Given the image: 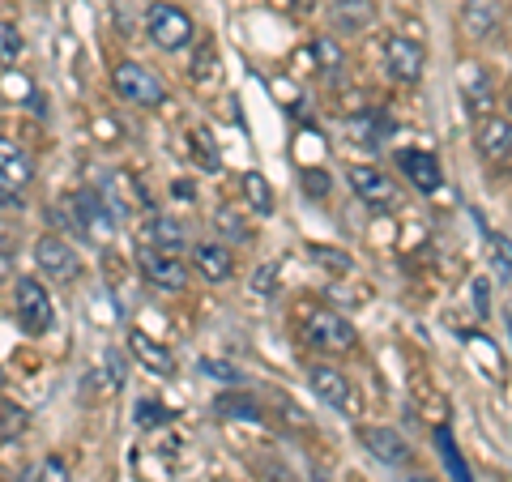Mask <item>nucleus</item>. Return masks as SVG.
I'll use <instances>...</instances> for the list:
<instances>
[{
    "mask_svg": "<svg viewBox=\"0 0 512 482\" xmlns=\"http://www.w3.org/2000/svg\"><path fill=\"white\" fill-rule=\"evenodd\" d=\"M303 342L316 346V350H329V355H346V350H355L359 333L342 312L312 308L308 316H303Z\"/></svg>",
    "mask_w": 512,
    "mask_h": 482,
    "instance_id": "1",
    "label": "nucleus"
},
{
    "mask_svg": "<svg viewBox=\"0 0 512 482\" xmlns=\"http://www.w3.org/2000/svg\"><path fill=\"white\" fill-rule=\"evenodd\" d=\"M146 39L158 52H184L197 39V26L180 5H150L146 9Z\"/></svg>",
    "mask_w": 512,
    "mask_h": 482,
    "instance_id": "2",
    "label": "nucleus"
},
{
    "mask_svg": "<svg viewBox=\"0 0 512 482\" xmlns=\"http://www.w3.org/2000/svg\"><path fill=\"white\" fill-rule=\"evenodd\" d=\"M13 312H18V325L30 333V337H43L47 329L56 325V308H52V295H47V286L39 278H18L13 286Z\"/></svg>",
    "mask_w": 512,
    "mask_h": 482,
    "instance_id": "3",
    "label": "nucleus"
},
{
    "mask_svg": "<svg viewBox=\"0 0 512 482\" xmlns=\"http://www.w3.org/2000/svg\"><path fill=\"white\" fill-rule=\"evenodd\" d=\"M64 210L73 218V231H82L86 239H94V244H107V239L116 235V214H111V205L94 188L73 192V197L64 201Z\"/></svg>",
    "mask_w": 512,
    "mask_h": 482,
    "instance_id": "4",
    "label": "nucleus"
},
{
    "mask_svg": "<svg viewBox=\"0 0 512 482\" xmlns=\"http://www.w3.org/2000/svg\"><path fill=\"white\" fill-rule=\"evenodd\" d=\"M111 86L120 90L124 103H137V107H163L167 103V86L163 77H154V69L137 60H120L116 73H111Z\"/></svg>",
    "mask_w": 512,
    "mask_h": 482,
    "instance_id": "5",
    "label": "nucleus"
},
{
    "mask_svg": "<svg viewBox=\"0 0 512 482\" xmlns=\"http://www.w3.org/2000/svg\"><path fill=\"white\" fill-rule=\"evenodd\" d=\"M35 265L52 282H77L82 278V256H77V248L69 244V239H60V235H43L39 239L35 244Z\"/></svg>",
    "mask_w": 512,
    "mask_h": 482,
    "instance_id": "6",
    "label": "nucleus"
},
{
    "mask_svg": "<svg viewBox=\"0 0 512 482\" xmlns=\"http://www.w3.org/2000/svg\"><path fill=\"white\" fill-rule=\"evenodd\" d=\"M346 180H350V188H355V197H359L363 205H372L376 214L397 210V188H393V180H389V175H384L380 167L355 163V167L346 171Z\"/></svg>",
    "mask_w": 512,
    "mask_h": 482,
    "instance_id": "7",
    "label": "nucleus"
},
{
    "mask_svg": "<svg viewBox=\"0 0 512 482\" xmlns=\"http://www.w3.org/2000/svg\"><path fill=\"white\" fill-rule=\"evenodd\" d=\"M474 146H478V154H483V163L504 167L508 158H512V120L508 116H495V111L478 116L474 120Z\"/></svg>",
    "mask_w": 512,
    "mask_h": 482,
    "instance_id": "8",
    "label": "nucleus"
},
{
    "mask_svg": "<svg viewBox=\"0 0 512 482\" xmlns=\"http://www.w3.org/2000/svg\"><path fill=\"white\" fill-rule=\"evenodd\" d=\"M137 269L146 273V282H154L158 291H184L188 286V265L175 252H158V248H137Z\"/></svg>",
    "mask_w": 512,
    "mask_h": 482,
    "instance_id": "9",
    "label": "nucleus"
},
{
    "mask_svg": "<svg viewBox=\"0 0 512 482\" xmlns=\"http://www.w3.org/2000/svg\"><path fill=\"white\" fill-rule=\"evenodd\" d=\"M308 384H312V393L325 401L329 410L355 414V389H350V376L346 372H338V367H329V363H312L308 367Z\"/></svg>",
    "mask_w": 512,
    "mask_h": 482,
    "instance_id": "10",
    "label": "nucleus"
},
{
    "mask_svg": "<svg viewBox=\"0 0 512 482\" xmlns=\"http://www.w3.org/2000/svg\"><path fill=\"white\" fill-rule=\"evenodd\" d=\"M384 64H389V77H393V82L414 86V82L423 77V69H427V52H423V43H419V39L393 35L389 47H384Z\"/></svg>",
    "mask_w": 512,
    "mask_h": 482,
    "instance_id": "11",
    "label": "nucleus"
},
{
    "mask_svg": "<svg viewBox=\"0 0 512 482\" xmlns=\"http://www.w3.org/2000/svg\"><path fill=\"white\" fill-rule=\"evenodd\" d=\"M355 436H359V444H363L380 465H406V461H410V444H406L402 431L380 427V423H363Z\"/></svg>",
    "mask_w": 512,
    "mask_h": 482,
    "instance_id": "12",
    "label": "nucleus"
},
{
    "mask_svg": "<svg viewBox=\"0 0 512 482\" xmlns=\"http://www.w3.org/2000/svg\"><path fill=\"white\" fill-rule=\"evenodd\" d=\"M397 171H402L406 180L423 192V197L440 192V184H444L440 158H436V154H427V150H397Z\"/></svg>",
    "mask_w": 512,
    "mask_h": 482,
    "instance_id": "13",
    "label": "nucleus"
},
{
    "mask_svg": "<svg viewBox=\"0 0 512 482\" xmlns=\"http://www.w3.org/2000/svg\"><path fill=\"white\" fill-rule=\"evenodd\" d=\"M376 22V0H329V26L338 35H363Z\"/></svg>",
    "mask_w": 512,
    "mask_h": 482,
    "instance_id": "14",
    "label": "nucleus"
},
{
    "mask_svg": "<svg viewBox=\"0 0 512 482\" xmlns=\"http://www.w3.org/2000/svg\"><path fill=\"white\" fill-rule=\"evenodd\" d=\"M192 269H197L205 282H227L235 273V256L222 248L218 239H201V244H192Z\"/></svg>",
    "mask_w": 512,
    "mask_h": 482,
    "instance_id": "15",
    "label": "nucleus"
},
{
    "mask_svg": "<svg viewBox=\"0 0 512 482\" xmlns=\"http://www.w3.org/2000/svg\"><path fill=\"white\" fill-rule=\"evenodd\" d=\"M0 180H9L18 192H26L30 180H35V158L13 137H0Z\"/></svg>",
    "mask_w": 512,
    "mask_h": 482,
    "instance_id": "16",
    "label": "nucleus"
},
{
    "mask_svg": "<svg viewBox=\"0 0 512 482\" xmlns=\"http://www.w3.org/2000/svg\"><path fill=\"white\" fill-rule=\"evenodd\" d=\"M141 244L146 248H158V252H175L180 256L188 248V231H184V222L180 218H167V214H158L146 222V231H141Z\"/></svg>",
    "mask_w": 512,
    "mask_h": 482,
    "instance_id": "17",
    "label": "nucleus"
},
{
    "mask_svg": "<svg viewBox=\"0 0 512 482\" xmlns=\"http://www.w3.org/2000/svg\"><path fill=\"white\" fill-rule=\"evenodd\" d=\"M508 9V0H466V9H461V26H466L470 39H487L495 26H500Z\"/></svg>",
    "mask_w": 512,
    "mask_h": 482,
    "instance_id": "18",
    "label": "nucleus"
},
{
    "mask_svg": "<svg viewBox=\"0 0 512 482\" xmlns=\"http://www.w3.org/2000/svg\"><path fill=\"white\" fill-rule=\"evenodd\" d=\"M128 350H133L137 363H141V367H150L154 376H175V355H171L163 342H154L150 333L133 329V333H128Z\"/></svg>",
    "mask_w": 512,
    "mask_h": 482,
    "instance_id": "19",
    "label": "nucleus"
},
{
    "mask_svg": "<svg viewBox=\"0 0 512 482\" xmlns=\"http://www.w3.org/2000/svg\"><path fill=\"white\" fill-rule=\"evenodd\" d=\"M461 99H466V111L474 120L491 111V82L478 64H466V69H461Z\"/></svg>",
    "mask_w": 512,
    "mask_h": 482,
    "instance_id": "20",
    "label": "nucleus"
},
{
    "mask_svg": "<svg viewBox=\"0 0 512 482\" xmlns=\"http://www.w3.org/2000/svg\"><path fill=\"white\" fill-rule=\"evenodd\" d=\"M312 52H316L320 73H325L329 82H342V73H346V56H342L338 39H333V35H316V39H312Z\"/></svg>",
    "mask_w": 512,
    "mask_h": 482,
    "instance_id": "21",
    "label": "nucleus"
},
{
    "mask_svg": "<svg viewBox=\"0 0 512 482\" xmlns=\"http://www.w3.org/2000/svg\"><path fill=\"white\" fill-rule=\"evenodd\" d=\"M431 440H436V453L444 457V465H448V474H453V482H474L466 457H461V453H457V444H453V431H448V427H436V431H431Z\"/></svg>",
    "mask_w": 512,
    "mask_h": 482,
    "instance_id": "22",
    "label": "nucleus"
},
{
    "mask_svg": "<svg viewBox=\"0 0 512 482\" xmlns=\"http://www.w3.org/2000/svg\"><path fill=\"white\" fill-rule=\"evenodd\" d=\"M244 197H248V210H256L261 218L274 214V188H269V180L261 171H248L244 175Z\"/></svg>",
    "mask_w": 512,
    "mask_h": 482,
    "instance_id": "23",
    "label": "nucleus"
},
{
    "mask_svg": "<svg viewBox=\"0 0 512 482\" xmlns=\"http://www.w3.org/2000/svg\"><path fill=\"white\" fill-rule=\"evenodd\" d=\"M214 227L222 231V239H235V244H248V239H252V227L231 210V205H218V210H214Z\"/></svg>",
    "mask_w": 512,
    "mask_h": 482,
    "instance_id": "24",
    "label": "nucleus"
},
{
    "mask_svg": "<svg viewBox=\"0 0 512 482\" xmlns=\"http://www.w3.org/2000/svg\"><path fill=\"white\" fill-rule=\"evenodd\" d=\"M26 52V39H22V30L18 22H9V18H0V64H18Z\"/></svg>",
    "mask_w": 512,
    "mask_h": 482,
    "instance_id": "25",
    "label": "nucleus"
},
{
    "mask_svg": "<svg viewBox=\"0 0 512 482\" xmlns=\"http://www.w3.org/2000/svg\"><path fill=\"white\" fill-rule=\"evenodd\" d=\"M308 256H312L316 265H329V269H338V273H350V269H355V261H350L346 252H338V248H320V244H312Z\"/></svg>",
    "mask_w": 512,
    "mask_h": 482,
    "instance_id": "26",
    "label": "nucleus"
},
{
    "mask_svg": "<svg viewBox=\"0 0 512 482\" xmlns=\"http://www.w3.org/2000/svg\"><path fill=\"white\" fill-rule=\"evenodd\" d=\"M299 180H303V192H308V197H329V171H320V167H303L299 171Z\"/></svg>",
    "mask_w": 512,
    "mask_h": 482,
    "instance_id": "27",
    "label": "nucleus"
},
{
    "mask_svg": "<svg viewBox=\"0 0 512 482\" xmlns=\"http://www.w3.org/2000/svg\"><path fill=\"white\" fill-rule=\"evenodd\" d=\"M35 482H73V474H69V465H64L60 457H43L39 470H35Z\"/></svg>",
    "mask_w": 512,
    "mask_h": 482,
    "instance_id": "28",
    "label": "nucleus"
},
{
    "mask_svg": "<svg viewBox=\"0 0 512 482\" xmlns=\"http://www.w3.org/2000/svg\"><path fill=\"white\" fill-rule=\"evenodd\" d=\"M171 419H175V410L154 406V401H141V406H137V423H141V427H163V423H171Z\"/></svg>",
    "mask_w": 512,
    "mask_h": 482,
    "instance_id": "29",
    "label": "nucleus"
},
{
    "mask_svg": "<svg viewBox=\"0 0 512 482\" xmlns=\"http://www.w3.org/2000/svg\"><path fill=\"white\" fill-rule=\"evenodd\" d=\"M491 261H495V273H500V278L512 273V244L504 235H491Z\"/></svg>",
    "mask_w": 512,
    "mask_h": 482,
    "instance_id": "30",
    "label": "nucleus"
},
{
    "mask_svg": "<svg viewBox=\"0 0 512 482\" xmlns=\"http://www.w3.org/2000/svg\"><path fill=\"white\" fill-rule=\"evenodd\" d=\"M218 410H222V414H244V419L261 423V410L248 406V401H235V397H218Z\"/></svg>",
    "mask_w": 512,
    "mask_h": 482,
    "instance_id": "31",
    "label": "nucleus"
},
{
    "mask_svg": "<svg viewBox=\"0 0 512 482\" xmlns=\"http://www.w3.org/2000/svg\"><path fill=\"white\" fill-rule=\"evenodd\" d=\"M274 265H261L256 269V278H252V291H261V295H274V286H278V278H274Z\"/></svg>",
    "mask_w": 512,
    "mask_h": 482,
    "instance_id": "32",
    "label": "nucleus"
},
{
    "mask_svg": "<svg viewBox=\"0 0 512 482\" xmlns=\"http://www.w3.org/2000/svg\"><path fill=\"white\" fill-rule=\"evenodd\" d=\"M0 210H22V192L9 180H0Z\"/></svg>",
    "mask_w": 512,
    "mask_h": 482,
    "instance_id": "33",
    "label": "nucleus"
},
{
    "mask_svg": "<svg viewBox=\"0 0 512 482\" xmlns=\"http://www.w3.org/2000/svg\"><path fill=\"white\" fill-rule=\"evenodd\" d=\"M201 372H210L214 380H227V384H235L239 376H235V367H227V363H214V359H205L201 363Z\"/></svg>",
    "mask_w": 512,
    "mask_h": 482,
    "instance_id": "34",
    "label": "nucleus"
},
{
    "mask_svg": "<svg viewBox=\"0 0 512 482\" xmlns=\"http://www.w3.org/2000/svg\"><path fill=\"white\" fill-rule=\"evenodd\" d=\"M474 299H478V316H487V282H474Z\"/></svg>",
    "mask_w": 512,
    "mask_h": 482,
    "instance_id": "35",
    "label": "nucleus"
},
{
    "mask_svg": "<svg viewBox=\"0 0 512 482\" xmlns=\"http://www.w3.org/2000/svg\"><path fill=\"white\" fill-rule=\"evenodd\" d=\"M406 482H436V478H427V474H410Z\"/></svg>",
    "mask_w": 512,
    "mask_h": 482,
    "instance_id": "36",
    "label": "nucleus"
},
{
    "mask_svg": "<svg viewBox=\"0 0 512 482\" xmlns=\"http://www.w3.org/2000/svg\"><path fill=\"white\" fill-rule=\"evenodd\" d=\"M0 393H5V372H0Z\"/></svg>",
    "mask_w": 512,
    "mask_h": 482,
    "instance_id": "37",
    "label": "nucleus"
},
{
    "mask_svg": "<svg viewBox=\"0 0 512 482\" xmlns=\"http://www.w3.org/2000/svg\"><path fill=\"white\" fill-rule=\"evenodd\" d=\"M508 120H512V94H508Z\"/></svg>",
    "mask_w": 512,
    "mask_h": 482,
    "instance_id": "38",
    "label": "nucleus"
},
{
    "mask_svg": "<svg viewBox=\"0 0 512 482\" xmlns=\"http://www.w3.org/2000/svg\"><path fill=\"white\" fill-rule=\"evenodd\" d=\"M508 333H512V312H508Z\"/></svg>",
    "mask_w": 512,
    "mask_h": 482,
    "instance_id": "39",
    "label": "nucleus"
},
{
    "mask_svg": "<svg viewBox=\"0 0 512 482\" xmlns=\"http://www.w3.org/2000/svg\"><path fill=\"white\" fill-rule=\"evenodd\" d=\"M316 482H320V478H316Z\"/></svg>",
    "mask_w": 512,
    "mask_h": 482,
    "instance_id": "40",
    "label": "nucleus"
}]
</instances>
